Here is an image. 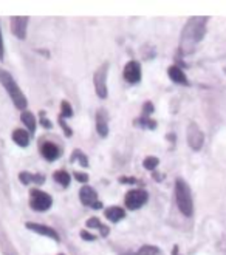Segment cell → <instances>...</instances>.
Wrapping results in <instances>:
<instances>
[{
	"label": "cell",
	"mask_w": 226,
	"mask_h": 255,
	"mask_svg": "<svg viewBox=\"0 0 226 255\" xmlns=\"http://www.w3.org/2000/svg\"><path fill=\"white\" fill-rule=\"evenodd\" d=\"M209 17H191L182 33V51L191 54L197 43H200L206 34V25Z\"/></svg>",
	"instance_id": "obj_1"
},
{
	"label": "cell",
	"mask_w": 226,
	"mask_h": 255,
	"mask_svg": "<svg viewBox=\"0 0 226 255\" xmlns=\"http://www.w3.org/2000/svg\"><path fill=\"white\" fill-rule=\"evenodd\" d=\"M175 201L185 216L191 218L194 215V199H192V192L191 187L186 183L183 178L175 179Z\"/></svg>",
	"instance_id": "obj_2"
},
{
	"label": "cell",
	"mask_w": 226,
	"mask_h": 255,
	"mask_svg": "<svg viewBox=\"0 0 226 255\" xmlns=\"http://www.w3.org/2000/svg\"><path fill=\"white\" fill-rule=\"evenodd\" d=\"M0 84H2L3 88L6 90V93L11 98V101L16 105V108H19V110L23 112V108L28 105V101H26L23 92L21 90V87L17 85L14 78L3 68H0Z\"/></svg>",
	"instance_id": "obj_3"
},
{
	"label": "cell",
	"mask_w": 226,
	"mask_h": 255,
	"mask_svg": "<svg viewBox=\"0 0 226 255\" xmlns=\"http://www.w3.org/2000/svg\"><path fill=\"white\" fill-rule=\"evenodd\" d=\"M53 204V198L41 189L30 190V207L36 212H47Z\"/></svg>",
	"instance_id": "obj_4"
},
{
	"label": "cell",
	"mask_w": 226,
	"mask_h": 255,
	"mask_svg": "<svg viewBox=\"0 0 226 255\" xmlns=\"http://www.w3.org/2000/svg\"><path fill=\"white\" fill-rule=\"evenodd\" d=\"M147 199H149V195L144 189H132L125 194L124 204L129 211H137V209L143 207L147 203Z\"/></svg>",
	"instance_id": "obj_5"
},
{
	"label": "cell",
	"mask_w": 226,
	"mask_h": 255,
	"mask_svg": "<svg viewBox=\"0 0 226 255\" xmlns=\"http://www.w3.org/2000/svg\"><path fill=\"white\" fill-rule=\"evenodd\" d=\"M107 75H108V62H104L99 67L95 75H93V84H95V92L98 98L105 99L107 98Z\"/></svg>",
	"instance_id": "obj_6"
},
{
	"label": "cell",
	"mask_w": 226,
	"mask_h": 255,
	"mask_svg": "<svg viewBox=\"0 0 226 255\" xmlns=\"http://www.w3.org/2000/svg\"><path fill=\"white\" fill-rule=\"evenodd\" d=\"M186 141L187 145L191 147L192 150L198 152L202 150L203 144H205V135L202 132V129L198 127L197 122H191L187 125V130H186Z\"/></svg>",
	"instance_id": "obj_7"
},
{
	"label": "cell",
	"mask_w": 226,
	"mask_h": 255,
	"mask_svg": "<svg viewBox=\"0 0 226 255\" xmlns=\"http://www.w3.org/2000/svg\"><path fill=\"white\" fill-rule=\"evenodd\" d=\"M79 199H81V203L87 207H92V209H101L103 207V203L98 199L96 190L90 186H84L79 190Z\"/></svg>",
	"instance_id": "obj_8"
},
{
	"label": "cell",
	"mask_w": 226,
	"mask_h": 255,
	"mask_svg": "<svg viewBox=\"0 0 226 255\" xmlns=\"http://www.w3.org/2000/svg\"><path fill=\"white\" fill-rule=\"evenodd\" d=\"M123 76L124 79L129 82V84H138L141 80V65L138 60H129L125 63V67L123 70Z\"/></svg>",
	"instance_id": "obj_9"
},
{
	"label": "cell",
	"mask_w": 226,
	"mask_h": 255,
	"mask_svg": "<svg viewBox=\"0 0 226 255\" xmlns=\"http://www.w3.org/2000/svg\"><path fill=\"white\" fill-rule=\"evenodd\" d=\"M28 19L30 17H11L10 26H11V33L16 36L17 39L23 40L26 38V26H28Z\"/></svg>",
	"instance_id": "obj_10"
},
{
	"label": "cell",
	"mask_w": 226,
	"mask_h": 255,
	"mask_svg": "<svg viewBox=\"0 0 226 255\" xmlns=\"http://www.w3.org/2000/svg\"><path fill=\"white\" fill-rule=\"evenodd\" d=\"M25 226H26V229H30L31 232H36V234L43 235V236H48V238H51L54 241H59V234L50 226H45V224H41V223H31V221H28Z\"/></svg>",
	"instance_id": "obj_11"
},
{
	"label": "cell",
	"mask_w": 226,
	"mask_h": 255,
	"mask_svg": "<svg viewBox=\"0 0 226 255\" xmlns=\"http://www.w3.org/2000/svg\"><path fill=\"white\" fill-rule=\"evenodd\" d=\"M96 132L101 138H107L108 135V113L105 108H99L96 112Z\"/></svg>",
	"instance_id": "obj_12"
},
{
	"label": "cell",
	"mask_w": 226,
	"mask_h": 255,
	"mask_svg": "<svg viewBox=\"0 0 226 255\" xmlns=\"http://www.w3.org/2000/svg\"><path fill=\"white\" fill-rule=\"evenodd\" d=\"M41 153H42V157L50 162L56 161L61 157L59 147L54 142H50V141H45V142L41 144Z\"/></svg>",
	"instance_id": "obj_13"
},
{
	"label": "cell",
	"mask_w": 226,
	"mask_h": 255,
	"mask_svg": "<svg viewBox=\"0 0 226 255\" xmlns=\"http://www.w3.org/2000/svg\"><path fill=\"white\" fill-rule=\"evenodd\" d=\"M167 75L170 78V80L175 82V84H180V85H187L189 82H187V78L185 75V71L177 67V65H172V67H169L167 70Z\"/></svg>",
	"instance_id": "obj_14"
},
{
	"label": "cell",
	"mask_w": 226,
	"mask_h": 255,
	"mask_svg": "<svg viewBox=\"0 0 226 255\" xmlns=\"http://www.w3.org/2000/svg\"><path fill=\"white\" fill-rule=\"evenodd\" d=\"M104 215H105V218H107L108 221H112V223H118V221H121L123 218L125 216V212H124V209H123V207L112 206V207L105 209Z\"/></svg>",
	"instance_id": "obj_15"
},
{
	"label": "cell",
	"mask_w": 226,
	"mask_h": 255,
	"mask_svg": "<svg viewBox=\"0 0 226 255\" xmlns=\"http://www.w3.org/2000/svg\"><path fill=\"white\" fill-rule=\"evenodd\" d=\"M13 141L19 145V147H26L30 144V135L22 129H16L13 132Z\"/></svg>",
	"instance_id": "obj_16"
},
{
	"label": "cell",
	"mask_w": 226,
	"mask_h": 255,
	"mask_svg": "<svg viewBox=\"0 0 226 255\" xmlns=\"http://www.w3.org/2000/svg\"><path fill=\"white\" fill-rule=\"evenodd\" d=\"M21 121L23 122L26 129L30 130V133H36V116L31 112H22Z\"/></svg>",
	"instance_id": "obj_17"
},
{
	"label": "cell",
	"mask_w": 226,
	"mask_h": 255,
	"mask_svg": "<svg viewBox=\"0 0 226 255\" xmlns=\"http://www.w3.org/2000/svg\"><path fill=\"white\" fill-rule=\"evenodd\" d=\"M53 178H54V181H56L58 184H61L62 187H68L70 183H71V177H70V174H67L65 170H56V172L53 174Z\"/></svg>",
	"instance_id": "obj_18"
},
{
	"label": "cell",
	"mask_w": 226,
	"mask_h": 255,
	"mask_svg": "<svg viewBox=\"0 0 226 255\" xmlns=\"http://www.w3.org/2000/svg\"><path fill=\"white\" fill-rule=\"evenodd\" d=\"M87 227H90V229H98L99 232H101L103 236H107L108 232H110V229H108L107 226H104L101 221L98 220V216H93V218H90V220L87 221Z\"/></svg>",
	"instance_id": "obj_19"
},
{
	"label": "cell",
	"mask_w": 226,
	"mask_h": 255,
	"mask_svg": "<svg viewBox=\"0 0 226 255\" xmlns=\"http://www.w3.org/2000/svg\"><path fill=\"white\" fill-rule=\"evenodd\" d=\"M70 161H71V162H76V161H78L82 167H88V158L85 157V153H84L82 150H79V149L73 150Z\"/></svg>",
	"instance_id": "obj_20"
},
{
	"label": "cell",
	"mask_w": 226,
	"mask_h": 255,
	"mask_svg": "<svg viewBox=\"0 0 226 255\" xmlns=\"http://www.w3.org/2000/svg\"><path fill=\"white\" fill-rule=\"evenodd\" d=\"M161 249L157 248V246H152V244H146V246H141L140 251L135 254V255H160Z\"/></svg>",
	"instance_id": "obj_21"
},
{
	"label": "cell",
	"mask_w": 226,
	"mask_h": 255,
	"mask_svg": "<svg viewBox=\"0 0 226 255\" xmlns=\"http://www.w3.org/2000/svg\"><path fill=\"white\" fill-rule=\"evenodd\" d=\"M61 118H64V119H68V118L73 116V108L68 104V101H62L61 102Z\"/></svg>",
	"instance_id": "obj_22"
},
{
	"label": "cell",
	"mask_w": 226,
	"mask_h": 255,
	"mask_svg": "<svg viewBox=\"0 0 226 255\" xmlns=\"http://www.w3.org/2000/svg\"><path fill=\"white\" fill-rule=\"evenodd\" d=\"M158 164H160V159L157 157H147L143 161V167L147 170H155L158 167Z\"/></svg>",
	"instance_id": "obj_23"
},
{
	"label": "cell",
	"mask_w": 226,
	"mask_h": 255,
	"mask_svg": "<svg viewBox=\"0 0 226 255\" xmlns=\"http://www.w3.org/2000/svg\"><path fill=\"white\" fill-rule=\"evenodd\" d=\"M33 174H30V172H21L19 174V179H21V183L22 184H30L31 181H33Z\"/></svg>",
	"instance_id": "obj_24"
},
{
	"label": "cell",
	"mask_w": 226,
	"mask_h": 255,
	"mask_svg": "<svg viewBox=\"0 0 226 255\" xmlns=\"http://www.w3.org/2000/svg\"><path fill=\"white\" fill-rule=\"evenodd\" d=\"M140 124H141L143 127H147V129H155V127H157V122L152 121L149 116H143L141 121H140Z\"/></svg>",
	"instance_id": "obj_25"
},
{
	"label": "cell",
	"mask_w": 226,
	"mask_h": 255,
	"mask_svg": "<svg viewBox=\"0 0 226 255\" xmlns=\"http://www.w3.org/2000/svg\"><path fill=\"white\" fill-rule=\"evenodd\" d=\"M59 125L62 127V129H64V133H65V136H67V138H70V136L73 135V132H71V129H70V127H68L67 124H65L64 118H61V116H59Z\"/></svg>",
	"instance_id": "obj_26"
},
{
	"label": "cell",
	"mask_w": 226,
	"mask_h": 255,
	"mask_svg": "<svg viewBox=\"0 0 226 255\" xmlns=\"http://www.w3.org/2000/svg\"><path fill=\"white\" fill-rule=\"evenodd\" d=\"M81 238L82 240H85V241H95L96 240V235H93V234H90L88 231H81Z\"/></svg>",
	"instance_id": "obj_27"
},
{
	"label": "cell",
	"mask_w": 226,
	"mask_h": 255,
	"mask_svg": "<svg viewBox=\"0 0 226 255\" xmlns=\"http://www.w3.org/2000/svg\"><path fill=\"white\" fill-rule=\"evenodd\" d=\"M73 177L79 181V183H87V181H88V175L82 174V172H75Z\"/></svg>",
	"instance_id": "obj_28"
},
{
	"label": "cell",
	"mask_w": 226,
	"mask_h": 255,
	"mask_svg": "<svg viewBox=\"0 0 226 255\" xmlns=\"http://www.w3.org/2000/svg\"><path fill=\"white\" fill-rule=\"evenodd\" d=\"M5 56V47H3V34H2V28H0V60H3Z\"/></svg>",
	"instance_id": "obj_29"
},
{
	"label": "cell",
	"mask_w": 226,
	"mask_h": 255,
	"mask_svg": "<svg viewBox=\"0 0 226 255\" xmlns=\"http://www.w3.org/2000/svg\"><path fill=\"white\" fill-rule=\"evenodd\" d=\"M41 124H42V127H45V129H51L53 127V124L48 119H45V118H41Z\"/></svg>",
	"instance_id": "obj_30"
},
{
	"label": "cell",
	"mask_w": 226,
	"mask_h": 255,
	"mask_svg": "<svg viewBox=\"0 0 226 255\" xmlns=\"http://www.w3.org/2000/svg\"><path fill=\"white\" fill-rule=\"evenodd\" d=\"M2 251H3V255H17V254L13 251V248H11V249H8L5 243H3V248H2Z\"/></svg>",
	"instance_id": "obj_31"
},
{
	"label": "cell",
	"mask_w": 226,
	"mask_h": 255,
	"mask_svg": "<svg viewBox=\"0 0 226 255\" xmlns=\"http://www.w3.org/2000/svg\"><path fill=\"white\" fill-rule=\"evenodd\" d=\"M152 112H153L152 102H146V104H144V113H152Z\"/></svg>",
	"instance_id": "obj_32"
},
{
	"label": "cell",
	"mask_w": 226,
	"mask_h": 255,
	"mask_svg": "<svg viewBox=\"0 0 226 255\" xmlns=\"http://www.w3.org/2000/svg\"><path fill=\"white\" fill-rule=\"evenodd\" d=\"M177 251H178V248L175 246V248H174V255H178V252H177Z\"/></svg>",
	"instance_id": "obj_33"
},
{
	"label": "cell",
	"mask_w": 226,
	"mask_h": 255,
	"mask_svg": "<svg viewBox=\"0 0 226 255\" xmlns=\"http://www.w3.org/2000/svg\"><path fill=\"white\" fill-rule=\"evenodd\" d=\"M59 255H64V254H59Z\"/></svg>",
	"instance_id": "obj_34"
}]
</instances>
